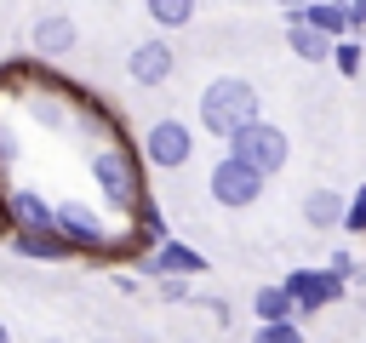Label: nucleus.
Masks as SVG:
<instances>
[{
    "label": "nucleus",
    "mask_w": 366,
    "mask_h": 343,
    "mask_svg": "<svg viewBox=\"0 0 366 343\" xmlns=\"http://www.w3.org/2000/svg\"><path fill=\"white\" fill-rule=\"evenodd\" d=\"M252 120H263V103H257V86L252 80H240V74H223V80H212L206 91H200V126L212 131V137H234V131H246Z\"/></svg>",
    "instance_id": "nucleus-1"
},
{
    "label": "nucleus",
    "mask_w": 366,
    "mask_h": 343,
    "mask_svg": "<svg viewBox=\"0 0 366 343\" xmlns=\"http://www.w3.org/2000/svg\"><path fill=\"white\" fill-rule=\"evenodd\" d=\"M86 166H92V183H97V194H103L109 206H120V212H137V206H143V172H137L132 149L103 143V149H92Z\"/></svg>",
    "instance_id": "nucleus-2"
},
{
    "label": "nucleus",
    "mask_w": 366,
    "mask_h": 343,
    "mask_svg": "<svg viewBox=\"0 0 366 343\" xmlns=\"http://www.w3.org/2000/svg\"><path fill=\"white\" fill-rule=\"evenodd\" d=\"M51 229L69 240V252L80 257H103L109 246H114V234H109V217L97 212V206H86V200H57L51 206Z\"/></svg>",
    "instance_id": "nucleus-3"
},
{
    "label": "nucleus",
    "mask_w": 366,
    "mask_h": 343,
    "mask_svg": "<svg viewBox=\"0 0 366 343\" xmlns=\"http://www.w3.org/2000/svg\"><path fill=\"white\" fill-rule=\"evenodd\" d=\"M286 149H292V143H286V131H280V126H269V120H252L246 131H234V137H229V154H234L240 166H252L257 177H274V172L286 166Z\"/></svg>",
    "instance_id": "nucleus-4"
},
{
    "label": "nucleus",
    "mask_w": 366,
    "mask_h": 343,
    "mask_svg": "<svg viewBox=\"0 0 366 343\" xmlns=\"http://www.w3.org/2000/svg\"><path fill=\"white\" fill-rule=\"evenodd\" d=\"M189 154H194V131L183 126V120H154L149 131H143V160L149 166H160V172H177V166H189Z\"/></svg>",
    "instance_id": "nucleus-5"
},
{
    "label": "nucleus",
    "mask_w": 366,
    "mask_h": 343,
    "mask_svg": "<svg viewBox=\"0 0 366 343\" xmlns=\"http://www.w3.org/2000/svg\"><path fill=\"white\" fill-rule=\"evenodd\" d=\"M206 194H212L217 206H229V212H240V206H252V200L263 194V177H257L252 166H240L234 154H223V160L212 166V177H206Z\"/></svg>",
    "instance_id": "nucleus-6"
},
{
    "label": "nucleus",
    "mask_w": 366,
    "mask_h": 343,
    "mask_svg": "<svg viewBox=\"0 0 366 343\" xmlns=\"http://www.w3.org/2000/svg\"><path fill=\"white\" fill-rule=\"evenodd\" d=\"M149 280H189V274H200L206 269V257L200 252H189L183 240H160V246H149L143 252V263H137Z\"/></svg>",
    "instance_id": "nucleus-7"
},
{
    "label": "nucleus",
    "mask_w": 366,
    "mask_h": 343,
    "mask_svg": "<svg viewBox=\"0 0 366 343\" xmlns=\"http://www.w3.org/2000/svg\"><path fill=\"white\" fill-rule=\"evenodd\" d=\"M280 286L297 309H326V303L343 297V274H332V269H292Z\"/></svg>",
    "instance_id": "nucleus-8"
},
{
    "label": "nucleus",
    "mask_w": 366,
    "mask_h": 343,
    "mask_svg": "<svg viewBox=\"0 0 366 343\" xmlns=\"http://www.w3.org/2000/svg\"><path fill=\"white\" fill-rule=\"evenodd\" d=\"M172 69H177V51H172L160 34H154V40H137L132 57H126V74H132L137 86H166Z\"/></svg>",
    "instance_id": "nucleus-9"
},
{
    "label": "nucleus",
    "mask_w": 366,
    "mask_h": 343,
    "mask_svg": "<svg viewBox=\"0 0 366 343\" xmlns=\"http://www.w3.org/2000/svg\"><path fill=\"white\" fill-rule=\"evenodd\" d=\"M29 40H34V51H40V57H69V51H74V40H80V29H74V17H69V11H46V17H34Z\"/></svg>",
    "instance_id": "nucleus-10"
},
{
    "label": "nucleus",
    "mask_w": 366,
    "mask_h": 343,
    "mask_svg": "<svg viewBox=\"0 0 366 343\" xmlns=\"http://www.w3.org/2000/svg\"><path fill=\"white\" fill-rule=\"evenodd\" d=\"M0 212L11 229H51V200L40 189H6L0 194Z\"/></svg>",
    "instance_id": "nucleus-11"
},
{
    "label": "nucleus",
    "mask_w": 366,
    "mask_h": 343,
    "mask_svg": "<svg viewBox=\"0 0 366 343\" xmlns=\"http://www.w3.org/2000/svg\"><path fill=\"white\" fill-rule=\"evenodd\" d=\"M11 252L17 257H34V263H69V240L57 229H11Z\"/></svg>",
    "instance_id": "nucleus-12"
},
{
    "label": "nucleus",
    "mask_w": 366,
    "mask_h": 343,
    "mask_svg": "<svg viewBox=\"0 0 366 343\" xmlns=\"http://www.w3.org/2000/svg\"><path fill=\"white\" fill-rule=\"evenodd\" d=\"M297 23H309L315 34H326V40H337V34L349 29V0H309V6L297 11Z\"/></svg>",
    "instance_id": "nucleus-13"
},
{
    "label": "nucleus",
    "mask_w": 366,
    "mask_h": 343,
    "mask_svg": "<svg viewBox=\"0 0 366 343\" xmlns=\"http://www.w3.org/2000/svg\"><path fill=\"white\" fill-rule=\"evenodd\" d=\"M303 223H309V229L343 223V194H337V189H309V194H303Z\"/></svg>",
    "instance_id": "nucleus-14"
},
{
    "label": "nucleus",
    "mask_w": 366,
    "mask_h": 343,
    "mask_svg": "<svg viewBox=\"0 0 366 343\" xmlns=\"http://www.w3.org/2000/svg\"><path fill=\"white\" fill-rule=\"evenodd\" d=\"M252 314L269 326V320H292V314H297V303L286 297V286H257V297H252Z\"/></svg>",
    "instance_id": "nucleus-15"
},
{
    "label": "nucleus",
    "mask_w": 366,
    "mask_h": 343,
    "mask_svg": "<svg viewBox=\"0 0 366 343\" xmlns=\"http://www.w3.org/2000/svg\"><path fill=\"white\" fill-rule=\"evenodd\" d=\"M286 46H292L303 63H320V57H332V40H326V34H315L309 23H292V29H286Z\"/></svg>",
    "instance_id": "nucleus-16"
},
{
    "label": "nucleus",
    "mask_w": 366,
    "mask_h": 343,
    "mask_svg": "<svg viewBox=\"0 0 366 343\" xmlns=\"http://www.w3.org/2000/svg\"><path fill=\"white\" fill-rule=\"evenodd\" d=\"M143 11H149L160 29H189V23H194V0H143Z\"/></svg>",
    "instance_id": "nucleus-17"
},
{
    "label": "nucleus",
    "mask_w": 366,
    "mask_h": 343,
    "mask_svg": "<svg viewBox=\"0 0 366 343\" xmlns=\"http://www.w3.org/2000/svg\"><path fill=\"white\" fill-rule=\"evenodd\" d=\"M252 343H303V332H297L292 320H269V326L252 332Z\"/></svg>",
    "instance_id": "nucleus-18"
},
{
    "label": "nucleus",
    "mask_w": 366,
    "mask_h": 343,
    "mask_svg": "<svg viewBox=\"0 0 366 343\" xmlns=\"http://www.w3.org/2000/svg\"><path fill=\"white\" fill-rule=\"evenodd\" d=\"M343 229L349 234H366V183L355 189V200H343Z\"/></svg>",
    "instance_id": "nucleus-19"
},
{
    "label": "nucleus",
    "mask_w": 366,
    "mask_h": 343,
    "mask_svg": "<svg viewBox=\"0 0 366 343\" xmlns=\"http://www.w3.org/2000/svg\"><path fill=\"white\" fill-rule=\"evenodd\" d=\"M29 109H34V120H40V126H51V131H63V126H69V109H63V103H46V97H34Z\"/></svg>",
    "instance_id": "nucleus-20"
},
{
    "label": "nucleus",
    "mask_w": 366,
    "mask_h": 343,
    "mask_svg": "<svg viewBox=\"0 0 366 343\" xmlns=\"http://www.w3.org/2000/svg\"><path fill=\"white\" fill-rule=\"evenodd\" d=\"M332 57H337V69H343V74H355V69H360V46H349V40H343V46H332Z\"/></svg>",
    "instance_id": "nucleus-21"
},
{
    "label": "nucleus",
    "mask_w": 366,
    "mask_h": 343,
    "mask_svg": "<svg viewBox=\"0 0 366 343\" xmlns=\"http://www.w3.org/2000/svg\"><path fill=\"white\" fill-rule=\"evenodd\" d=\"M160 297H166V303H183L189 286H183V280H160Z\"/></svg>",
    "instance_id": "nucleus-22"
},
{
    "label": "nucleus",
    "mask_w": 366,
    "mask_h": 343,
    "mask_svg": "<svg viewBox=\"0 0 366 343\" xmlns=\"http://www.w3.org/2000/svg\"><path fill=\"white\" fill-rule=\"evenodd\" d=\"M349 29H366V0H349Z\"/></svg>",
    "instance_id": "nucleus-23"
},
{
    "label": "nucleus",
    "mask_w": 366,
    "mask_h": 343,
    "mask_svg": "<svg viewBox=\"0 0 366 343\" xmlns=\"http://www.w3.org/2000/svg\"><path fill=\"white\" fill-rule=\"evenodd\" d=\"M274 6H280V11H286V23H297V11H303V6H309V0H274Z\"/></svg>",
    "instance_id": "nucleus-24"
},
{
    "label": "nucleus",
    "mask_w": 366,
    "mask_h": 343,
    "mask_svg": "<svg viewBox=\"0 0 366 343\" xmlns=\"http://www.w3.org/2000/svg\"><path fill=\"white\" fill-rule=\"evenodd\" d=\"M0 343H11V326H6V320H0Z\"/></svg>",
    "instance_id": "nucleus-25"
},
{
    "label": "nucleus",
    "mask_w": 366,
    "mask_h": 343,
    "mask_svg": "<svg viewBox=\"0 0 366 343\" xmlns=\"http://www.w3.org/2000/svg\"><path fill=\"white\" fill-rule=\"evenodd\" d=\"M97 343H114V337H97Z\"/></svg>",
    "instance_id": "nucleus-26"
},
{
    "label": "nucleus",
    "mask_w": 366,
    "mask_h": 343,
    "mask_svg": "<svg viewBox=\"0 0 366 343\" xmlns=\"http://www.w3.org/2000/svg\"><path fill=\"white\" fill-rule=\"evenodd\" d=\"M46 343H57V337H46Z\"/></svg>",
    "instance_id": "nucleus-27"
}]
</instances>
